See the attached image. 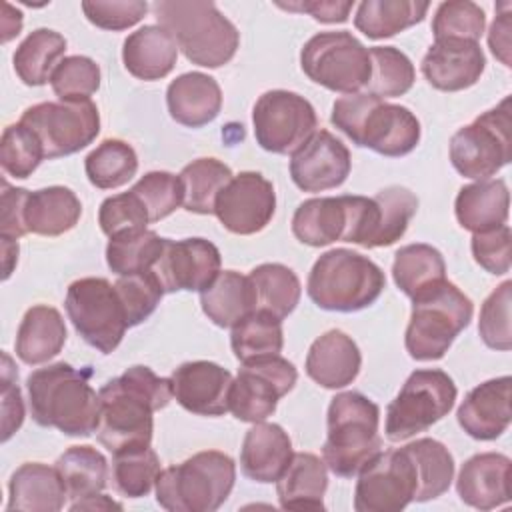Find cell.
<instances>
[{"mask_svg":"<svg viewBox=\"0 0 512 512\" xmlns=\"http://www.w3.org/2000/svg\"><path fill=\"white\" fill-rule=\"evenodd\" d=\"M362 354L358 344L342 330H328L318 336L306 354V374L328 390L346 388L360 372Z\"/></svg>","mask_w":512,"mask_h":512,"instance_id":"25","label":"cell"},{"mask_svg":"<svg viewBox=\"0 0 512 512\" xmlns=\"http://www.w3.org/2000/svg\"><path fill=\"white\" fill-rule=\"evenodd\" d=\"M328 434L322 446V460L340 478L358 476V472L382 452L378 434L380 408L362 392H340L328 406Z\"/></svg>","mask_w":512,"mask_h":512,"instance_id":"5","label":"cell"},{"mask_svg":"<svg viewBox=\"0 0 512 512\" xmlns=\"http://www.w3.org/2000/svg\"><path fill=\"white\" fill-rule=\"evenodd\" d=\"M116 292L122 300L128 326L142 324L160 304L162 296L166 294L160 280L152 270L120 276L116 282Z\"/></svg>","mask_w":512,"mask_h":512,"instance_id":"51","label":"cell"},{"mask_svg":"<svg viewBox=\"0 0 512 512\" xmlns=\"http://www.w3.org/2000/svg\"><path fill=\"white\" fill-rule=\"evenodd\" d=\"M418 472L414 502H428L448 492L454 480V458L450 450L434 438H418L406 444Z\"/></svg>","mask_w":512,"mask_h":512,"instance_id":"39","label":"cell"},{"mask_svg":"<svg viewBox=\"0 0 512 512\" xmlns=\"http://www.w3.org/2000/svg\"><path fill=\"white\" fill-rule=\"evenodd\" d=\"M292 440L280 424L254 422L246 432L240 450V468L246 478L270 484L276 482L292 460Z\"/></svg>","mask_w":512,"mask_h":512,"instance_id":"26","label":"cell"},{"mask_svg":"<svg viewBox=\"0 0 512 512\" xmlns=\"http://www.w3.org/2000/svg\"><path fill=\"white\" fill-rule=\"evenodd\" d=\"M178 60L174 38L158 24H146L132 32L122 46L124 68L138 80L166 78Z\"/></svg>","mask_w":512,"mask_h":512,"instance_id":"29","label":"cell"},{"mask_svg":"<svg viewBox=\"0 0 512 512\" xmlns=\"http://www.w3.org/2000/svg\"><path fill=\"white\" fill-rule=\"evenodd\" d=\"M510 192L502 178L476 180L462 186L454 200V214L464 230L486 232L494 230L508 220Z\"/></svg>","mask_w":512,"mask_h":512,"instance_id":"30","label":"cell"},{"mask_svg":"<svg viewBox=\"0 0 512 512\" xmlns=\"http://www.w3.org/2000/svg\"><path fill=\"white\" fill-rule=\"evenodd\" d=\"M66 324L54 306L36 304L26 310L16 332V356L30 366L44 364L60 354L66 344Z\"/></svg>","mask_w":512,"mask_h":512,"instance_id":"31","label":"cell"},{"mask_svg":"<svg viewBox=\"0 0 512 512\" xmlns=\"http://www.w3.org/2000/svg\"><path fill=\"white\" fill-rule=\"evenodd\" d=\"M234 482L236 464L228 454L196 452L182 464L160 470L156 502L170 512H214L228 500Z\"/></svg>","mask_w":512,"mask_h":512,"instance_id":"7","label":"cell"},{"mask_svg":"<svg viewBox=\"0 0 512 512\" xmlns=\"http://www.w3.org/2000/svg\"><path fill=\"white\" fill-rule=\"evenodd\" d=\"M70 510H122L120 502H114L112 498H108L106 494H92L80 500H74L70 504Z\"/></svg>","mask_w":512,"mask_h":512,"instance_id":"62","label":"cell"},{"mask_svg":"<svg viewBox=\"0 0 512 512\" xmlns=\"http://www.w3.org/2000/svg\"><path fill=\"white\" fill-rule=\"evenodd\" d=\"M512 462L500 452H480L470 456L456 478V490L464 504L478 510H492L510 502Z\"/></svg>","mask_w":512,"mask_h":512,"instance_id":"24","label":"cell"},{"mask_svg":"<svg viewBox=\"0 0 512 512\" xmlns=\"http://www.w3.org/2000/svg\"><path fill=\"white\" fill-rule=\"evenodd\" d=\"M416 464L406 446L378 452L360 472L354 490L356 512H400L414 502Z\"/></svg>","mask_w":512,"mask_h":512,"instance_id":"17","label":"cell"},{"mask_svg":"<svg viewBox=\"0 0 512 512\" xmlns=\"http://www.w3.org/2000/svg\"><path fill=\"white\" fill-rule=\"evenodd\" d=\"M232 176V170L216 158H198L186 164L178 174L184 192V210L204 216L214 214L216 196Z\"/></svg>","mask_w":512,"mask_h":512,"instance_id":"41","label":"cell"},{"mask_svg":"<svg viewBox=\"0 0 512 512\" xmlns=\"http://www.w3.org/2000/svg\"><path fill=\"white\" fill-rule=\"evenodd\" d=\"M82 12L90 24L102 30L120 32L136 26L148 12V2L142 0H86Z\"/></svg>","mask_w":512,"mask_h":512,"instance_id":"55","label":"cell"},{"mask_svg":"<svg viewBox=\"0 0 512 512\" xmlns=\"http://www.w3.org/2000/svg\"><path fill=\"white\" fill-rule=\"evenodd\" d=\"M330 122L356 146L388 158L410 154L422 134L418 118L406 106L384 102L368 92L338 98L332 106Z\"/></svg>","mask_w":512,"mask_h":512,"instance_id":"3","label":"cell"},{"mask_svg":"<svg viewBox=\"0 0 512 512\" xmlns=\"http://www.w3.org/2000/svg\"><path fill=\"white\" fill-rule=\"evenodd\" d=\"M4 358V368H2V442L10 440V436L22 426L24 422V404H22V394L14 378H18V372L14 374L12 370V360L8 354Z\"/></svg>","mask_w":512,"mask_h":512,"instance_id":"58","label":"cell"},{"mask_svg":"<svg viewBox=\"0 0 512 512\" xmlns=\"http://www.w3.org/2000/svg\"><path fill=\"white\" fill-rule=\"evenodd\" d=\"M230 346L240 362L278 356L284 346L282 320L258 308L232 326Z\"/></svg>","mask_w":512,"mask_h":512,"instance_id":"38","label":"cell"},{"mask_svg":"<svg viewBox=\"0 0 512 512\" xmlns=\"http://www.w3.org/2000/svg\"><path fill=\"white\" fill-rule=\"evenodd\" d=\"M6 510L58 512L64 508L68 492L56 466L26 462L14 470L8 482Z\"/></svg>","mask_w":512,"mask_h":512,"instance_id":"28","label":"cell"},{"mask_svg":"<svg viewBox=\"0 0 512 512\" xmlns=\"http://www.w3.org/2000/svg\"><path fill=\"white\" fill-rule=\"evenodd\" d=\"M276 212V192L260 172H240L218 192L214 214L220 224L238 236L264 230Z\"/></svg>","mask_w":512,"mask_h":512,"instance_id":"18","label":"cell"},{"mask_svg":"<svg viewBox=\"0 0 512 512\" xmlns=\"http://www.w3.org/2000/svg\"><path fill=\"white\" fill-rule=\"evenodd\" d=\"M160 460L150 446L124 448L112 454V484L126 498H142L156 486Z\"/></svg>","mask_w":512,"mask_h":512,"instance_id":"46","label":"cell"},{"mask_svg":"<svg viewBox=\"0 0 512 512\" xmlns=\"http://www.w3.org/2000/svg\"><path fill=\"white\" fill-rule=\"evenodd\" d=\"M158 26L176 42L178 50L196 66L220 68L228 64L238 46V28L214 2L158 0L152 4Z\"/></svg>","mask_w":512,"mask_h":512,"instance_id":"4","label":"cell"},{"mask_svg":"<svg viewBox=\"0 0 512 512\" xmlns=\"http://www.w3.org/2000/svg\"><path fill=\"white\" fill-rule=\"evenodd\" d=\"M454 170L472 180H486L512 160V100L506 96L492 110L462 126L450 138Z\"/></svg>","mask_w":512,"mask_h":512,"instance_id":"10","label":"cell"},{"mask_svg":"<svg viewBox=\"0 0 512 512\" xmlns=\"http://www.w3.org/2000/svg\"><path fill=\"white\" fill-rule=\"evenodd\" d=\"M502 12L496 14L490 34H488V46L492 54L506 66L510 68V28H512V14H510V2H502L498 6Z\"/></svg>","mask_w":512,"mask_h":512,"instance_id":"60","label":"cell"},{"mask_svg":"<svg viewBox=\"0 0 512 512\" xmlns=\"http://www.w3.org/2000/svg\"><path fill=\"white\" fill-rule=\"evenodd\" d=\"M98 224L102 232L112 238L124 232L144 230L146 224H150L148 212L142 204V200L132 192L108 196L98 210Z\"/></svg>","mask_w":512,"mask_h":512,"instance_id":"54","label":"cell"},{"mask_svg":"<svg viewBox=\"0 0 512 512\" xmlns=\"http://www.w3.org/2000/svg\"><path fill=\"white\" fill-rule=\"evenodd\" d=\"M386 286L382 268L368 256L334 248L314 262L308 274L310 300L330 312H358L372 306Z\"/></svg>","mask_w":512,"mask_h":512,"instance_id":"6","label":"cell"},{"mask_svg":"<svg viewBox=\"0 0 512 512\" xmlns=\"http://www.w3.org/2000/svg\"><path fill=\"white\" fill-rule=\"evenodd\" d=\"M456 394V384L444 370H414L386 408V438L402 442L428 430L454 408Z\"/></svg>","mask_w":512,"mask_h":512,"instance_id":"11","label":"cell"},{"mask_svg":"<svg viewBox=\"0 0 512 512\" xmlns=\"http://www.w3.org/2000/svg\"><path fill=\"white\" fill-rule=\"evenodd\" d=\"M64 480L68 498L80 500L104 490L108 480V462L104 454L88 444L70 446L54 464Z\"/></svg>","mask_w":512,"mask_h":512,"instance_id":"40","label":"cell"},{"mask_svg":"<svg viewBox=\"0 0 512 512\" xmlns=\"http://www.w3.org/2000/svg\"><path fill=\"white\" fill-rule=\"evenodd\" d=\"M232 380L226 368L208 360L184 362L170 376L176 402L198 416H222L228 412Z\"/></svg>","mask_w":512,"mask_h":512,"instance_id":"21","label":"cell"},{"mask_svg":"<svg viewBox=\"0 0 512 512\" xmlns=\"http://www.w3.org/2000/svg\"><path fill=\"white\" fill-rule=\"evenodd\" d=\"M370 50V80L364 92L384 100L404 96L416 80L412 60L394 46H374Z\"/></svg>","mask_w":512,"mask_h":512,"instance_id":"45","label":"cell"},{"mask_svg":"<svg viewBox=\"0 0 512 512\" xmlns=\"http://www.w3.org/2000/svg\"><path fill=\"white\" fill-rule=\"evenodd\" d=\"M510 240L512 234L508 224L472 234L470 248L476 264L496 276L510 272Z\"/></svg>","mask_w":512,"mask_h":512,"instance_id":"56","label":"cell"},{"mask_svg":"<svg viewBox=\"0 0 512 512\" xmlns=\"http://www.w3.org/2000/svg\"><path fill=\"white\" fill-rule=\"evenodd\" d=\"M20 122L36 134L44 158L80 152L100 134V112L92 100L40 102L26 108Z\"/></svg>","mask_w":512,"mask_h":512,"instance_id":"14","label":"cell"},{"mask_svg":"<svg viewBox=\"0 0 512 512\" xmlns=\"http://www.w3.org/2000/svg\"><path fill=\"white\" fill-rule=\"evenodd\" d=\"M430 4L416 0H364L356 8L354 26L372 40L390 38L424 20Z\"/></svg>","mask_w":512,"mask_h":512,"instance_id":"36","label":"cell"},{"mask_svg":"<svg viewBox=\"0 0 512 512\" xmlns=\"http://www.w3.org/2000/svg\"><path fill=\"white\" fill-rule=\"evenodd\" d=\"M166 106L178 124L202 128L212 122L222 108L220 84L204 72H186L166 88Z\"/></svg>","mask_w":512,"mask_h":512,"instance_id":"27","label":"cell"},{"mask_svg":"<svg viewBox=\"0 0 512 512\" xmlns=\"http://www.w3.org/2000/svg\"><path fill=\"white\" fill-rule=\"evenodd\" d=\"M350 168V150L328 130H316L290 156V178L304 192H324L342 186Z\"/></svg>","mask_w":512,"mask_h":512,"instance_id":"20","label":"cell"},{"mask_svg":"<svg viewBox=\"0 0 512 512\" xmlns=\"http://www.w3.org/2000/svg\"><path fill=\"white\" fill-rule=\"evenodd\" d=\"M326 488V462L312 452H296L276 480V494L284 510H324Z\"/></svg>","mask_w":512,"mask_h":512,"instance_id":"32","label":"cell"},{"mask_svg":"<svg viewBox=\"0 0 512 512\" xmlns=\"http://www.w3.org/2000/svg\"><path fill=\"white\" fill-rule=\"evenodd\" d=\"M98 442L112 454L124 448L150 446L152 414L170 404V378L156 376L148 366H132L118 378L108 380L100 390Z\"/></svg>","mask_w":512,"mask_h":512,"instance_id":"1","label":"cell"},{"mask_svg":"<svg viewBox=\"0 0 512 512\" xmlns=\"http://www.w3.org/2000/svg\"><path fill=\"white\" fill-rule=\"evenodd\" d=\"M64 308L82 340L102 354L114 352L130 328L116 286L106 278L74 280L68 286Z\"/></svg>","mask_w":512,"mask_h":512,"instance_id":"13","label":"cell"},{"mask_svg":"<svg viewBox=\"0 0 512 512\" xmlns=\"http://www.w3.org/2000/svg\"><path fill=\"white\" fill-rule=\"evenodd\" d=\"M510 376L486 380L472 388L458 406L460 428L476 440H496L510 426Z\"/></svg>","mask_w":512,"mask_h":512,"instance_id":"23","label":"cell"},{"mask_svg":"<svg viewBox=\"0 0 512 512\" xmlns=\"http://www.w3.org/2000/svg\"><path fill=\"white\" fill-rule=\"evenodd\" d=\"M376 222V202L368 196H320L304 200L292 216V234L320 248L336 240L368 248Z\"/></svg>","mask_w":512,"mask_h":512,"instance_id":"9","label":"cell"},{"mask_svg":"<svg viewBox=\"0 0 512 512\" xmlns=\"http://www.w3.org/2000/svg\"><path fill=\"white\" fill-rule=\"evenodd\" d=\"M248 276L254 284L260 310H268L280 320L294 312L300 302L302 286L292 268L278 262H266L252 268Z\"/></svg>","mask_w":512,"mask_h":512,"instance_id":"42","label":"cell"},{"mask_svg":"<svg viewBox=\"0 0 512 512\" xmlns=\"http://www.w3.org/2000/svg\"><path fill=\"white\" fill-rule=\"evenodd\" d=\"M26 188L10 186L2 180V200H0V238L18 240L28 234V226L24 220V206L28 200Z\"/></svg>","mask_w":512,"mask_h":512,"instance_id":"57","label":"cell"},{"mask_svg":"<svg viewBox=\"0 0 512 512\" xmlns=\"http://www.w3.org/2000/svg\"><path fill=\"white\" fill-rule=\"evenodd\" d=\"M392 278L408 298H414L446 280L444 256L430 244H406L394 254Z\"/></svg>","mask_w":512,"mask_h":512,"instance_id":"37","label":"cell"},{"mask_svg":"<svg viewBox=\"0 0 512 512\" xmlns=\"http://www.w3.org/2000/svg\"><path fill=\"white\" fill-rule=\"evenodd\" d=\"M302 72L332 92L356 94L370 80V50L348 30L314 34L300 50Z\"/></svg>","mask_w":512,"mask_h":512,"instance_id":"12","label":"cell"},{"mask_svg":"<svg viewBox=\"0 0 512 512\" xmlns=\"http://www.w3.org/2000/svg\"><path fill=\"white\" fill-rule=\"evenodd\" d=\"M254 136L272 154H294L318 128L314 106L290 90L264 92L252 110Z\"/></svg>","mask_w":512,"mask_h":512,"instance_id":"15","label":"cell"},{"mask_svg":"<svg viewBox=\"0 0 512 512\" xmlns=\"http://www.w3.org/2000/svg\"><path fill=\"white\" fill-rule=\"evenodd\" d=\"M2 44L10 42L12 38H16L22 30V12L12 8L8 2L2 4Z\"/></svg>","mask_w":512,"mask_h":512,"instance_id":"61","label":"cell"},{"mask_svg":"<svg viewBox=\"0 0 512 512\" xmlns=\"http://www.w3.org/2000/svg\"><path fill=\"white\" fill-rule=\"evenodd\" d=\"M220 250L206 238H164V248L152 272L164 292H202L220 272Z\"/></svg>","mask_w":512,"mask_h":512,"instance_id":"19","label":"cell"},{"mask_svg":"<svg viewBox=\"0 0 512 512\" xmlns=\"http://www.w3.org/2000/svg\"><path fill=\"white\" fill-rule=\"evenodd\" d=\"M2 264H4V280L10 278L16 262H18V240H4L2 238Z\"/></svg>","mask_w":512,"mask_h":512,"instance_id":"63","label":"cell"},{"mask_svg":"<svg viewBox=\"0 0 512 512\" xmlns=\"http://www.w3.org/2000/svg\"><path fill=\"white\" fill-rule=\"evenodd\" d=\"M80 216V198L66 186H48L30 192L24 206L28 232L38 236H60L72 230Z\"/></svg>","mask_w":512,"mask_h":512,"instance_id":"34","label":"cell"},{"mask_svg":"<svg viewBox=\"0 0 512 512\" xmlns=\"http://www.w3.org/2000/svg\"><path fill=\"white\" fill-rule=\"evenodd\" d=\"M278 8L290 12H306L314 20L324 24H342L348 20L354 2L352 0H294V2H276Z\"/></svg>","mask_w":512,"mask_h":512,"instance_id":"59","label":"cell"},{"mask_svg":"<svg viewBox=\"0 0 512 512\" xmlns=\"http://www.w3.org/2000/svg\"><path fill=\"white\" fill-rule=\"evenodd\" d=\"M200 306L216 326L232 328L258 308V300L250 276L236 270H220L218 276L200 292Z\"/></svg>","mask_w":512,"mask_h":512,"instance_id":"33","label":"cell"},{"mask_svg":"<svg viewBox=\"0 0 512 512\" xmlns=\"http://www.w3.org/2000/svg\"><path fill=\"white\" fill-rule=\"evenodd\" d=\"M54 94L64 102L90 100L100 88V68L88 56H66L50 78Z\"/></svg>","mask_w":512,"mask_h":512,"instance_id":"50","label":"cell"},{"mask_svg":"<svg viewBox=\"0 0 512 512\" xmlns=\"http://www.w3.org/2000/svg\"><path fill=\"white\" fill-rule=\"evenodd\" d=\"M42 160V144L28 126L18 120L4 128L0 140V164L8 176L24 180L40 166Z\"/></svg>","mask_w":512,"mask_h":512,"instance_id":"48","label":"cell"},{"mask_svg":"<svg viewBox=\"0 0 512 512\" xmlns=\"http://www.w3.org/2000/svg\"><path fill=\"white\" fill-rule=\"evenodd\" d=\"M510 304H512V282H502L482 304L478 332L482 342L492 350L508 352L512 348L510 328Z\"/></svg>","mask_w":512,"mask_h":512,"instance_id":"52","label":"cell"},{"mask_svg":"<svg viewBox=\"0 0 512 512\" xmlns=\"http://www.w3.org/2000/svg\"><path fill=\"white\" fill-rule=\"evenodd\" d=\"M64 52L66 38L60 32L36 28L18 44L12 56L14 72L26 86H44L64 60Z\"/></svg>","mask_w":512,"mask_h":512,"instance_id":"35","label":"cell"},{"mask_svg":"<svg viewBox=\"0 0 512 512\" xmlns=\"http://www.w3.org/2000/svg\"><path fill=\"white\" fill-rule=\"evenodd\" d=\"M84 170L92 186L112 190L128 184L138 170L134 148L120 138H106L84 160Z\"/></svg>","mask_w":512,"mask_h":512,"instance_id":"43","label":"cell"},{"mask_svg":"<svg viewBox=\"0 0 512 512\" xmlns=\"http://www.w3.org/2000/svg\"><path fill=\"white\" fill-rule=\"evenodd\" d=\"M90 372L66 362L34 370L28 380L32 420L66 436H90L100 426V394L90 386Z\"/></svg>","mask_w":512,"mask_h":512,"instance_id":"2","label":"cell"},{"mask_svg":"<svg viewBox=\"0 0 512 512\" xmlns=\"http://www.w3.org/2000/svg\"><path fill=\"white\" fill-rule=\"evenodd\" d=\"M164 248V238L154 230H134L112 236L106 246L108 268L118 276L148 272L154 268Z\"/></svg>","mask_w":512,"mask_h":512,"instance_id":"44","label":"cell"},{"mask_svg":"<svg viewBox=\"0 0 512 512\" xmlns=\"http://www.w3.org/2000/svg\"><path fill=\"white\" fill-rule=\"evenodd\" d=\"M484 10L470 0H448L438 4L432 18L434 40L458 38L478 42L484 34Z\"/></svg>","mask_w":512,"mask_h":512,"instance_id":"49","label":"cell"},{"mask_svg":"<svg viewBox=\"0 0 512 512\" xmlns=\"http://www.w3.org/2000/svg\"><path fill=\"white\" fill-rule=\"evenodd\" d=\"M420 68L432 88L460 92L480 80L486 68V56L478 42L440 38L424 54Z\"/></svg>","mask_w":512,"mask_h":512,"instance_id":"22","label":"cell"},{"mask_svg":"<svg viewBox=\"0 0 512 512\" xmlns=\"http://www.w3.org/2000/svg\"><path fill=\"white\" fill-rule=\"evenodd\" d=\"M372 198L378 208L372 248L390 246L406 234L408 224L418 210V198L412 190L404 186L382 188Z\"/></svg>","mask_w":512,"mask_h":512,"instance_id":"47","label":"cell"},{"mask_svg":"<svg viewBox=\"0 0 512 512\" xmlns=\"http://www.w3.org/2000/svg\"><path fill=\"white\" fill-rule=\"evenodd\" d=\"M472 300L452 282L444 280L412 298L404 344L418 362L440 360L456 336L470 324Z\"/></svg>","mask_w":512,"mask_h":512,"instance_id":"8","label":"cell"},{"mask_svg":"<svg viewBox=\"0 0 512 512\" xmlns=\"http://www.w3.org/2000/svg\"><path fill=\"white\" fill-rule=\"evenodd\" d=\"M130 190L142 200L150 222L170 216L184 200L180 178L164 170L144 174Z\"/></svg>","mask_w":512,"mask_h":512,"instance_id":"53","label":"cell"},{"mask_svg":"<svg viewBox=\"0 0 512 512\" xmlns=\"http://www.w3.org/2000/svg\"><path fill=\"white\" fill-rule=\"evenodd\" d=\"M296 380L294 364L280 354L242 362L228 392V412L242 422H262L276 412L278 400L294 388Z\"/></svg>","mask_w":512,"mask_h":512,"instance_id":"16","label":"cell"}]
</instances>
